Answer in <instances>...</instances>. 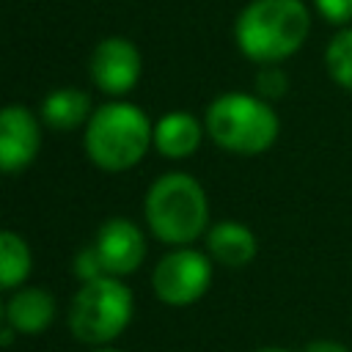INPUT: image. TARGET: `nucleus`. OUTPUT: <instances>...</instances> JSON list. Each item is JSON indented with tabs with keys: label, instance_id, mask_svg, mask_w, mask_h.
Instances as JSON below:
<instances>
[{
	"label": "nucleus",
	"instance_id": "f257e3e1",
	"mask_svg": "<svg viewBox=\"0 0 352 352\" xmlns=\"http://www.w3.org/2000/svg\"><path fill=\"white\" fill-rule=\"evenodd\" d=\"M308 33L311 11L302 0H250L234 22L239 52L258 66L292 58Z\"/></svg>",
	"mask_w": 352,
	"mask_h": 352
},
{
	"label": "nucleus",
	"instance_id": "f03ea898",
	"mask_svg": "<svg viewBox=\"0 0 352 352\" xmlns=\"http://www.w3.org/2000/svg\"><path fill=\"white\" fill-rule=\"evenodd\" d=\"M82 146L99 170L121 173L135 168L154 146V124L138 104L110 99L85 121Z\"/></svg>",
	"mask_w": 352,
	"mask_h": 352
},
{
	"label": "nucleus",
	"instance_id": "7ed1b4c3",
	"mask_svg": "<svg viewBox=\"0 0 352 352\" xmlns=\"http://www.w3.org/2000/svg\"><path fill=\"white\" fill-rule=\"evenodd\" d=\"M148 231L165 245H192L209 231V198L201 182L190 173L170 170L157 176L143 198Z\"/></svg>",
	"mask_w": 352,
	"mask_h": 352
},
{
	"label": "nucleus",
	"instance_id": "20e7f679",
	"mask_svg": "<svg viewBox=\"0 0 352 352\" xmlns=\"http://www.w3.org/2000/svg\"><path fill=\"white\" fill-rule=\"evenodd\" d=\"M204 126L212 143L242 157L272 148L280 135V118L272 102L245 91H226L214 96L204 113Z\"/></svg>",
	"mask_w": 352,
	"mask_h": 352
},
{
	"label": "nucleus",
	"instance_id": "39448f33",
	"mask_svg": "<svg viewBox=\"0 0 352 352\" xmlns=\"http://www.w3.org/2000/svg\"><path fill=\"white\" fill-rule=\"evenodd\" d=\"M132 289L118 275H99L80 283L69 305V330L85 346L116 341L132 322Z\"/></svg>",
	"mask_w": 352,
	"mask_h": 352
},
{
	"label": "nucleus",
	"instance_id": "423d86ee",
	"mask_svg": "<svg viewBox=\"0 0 352 352\" xmlns=\"http://www.w3.org/2000/svg\"><path fill=\"white\" fill-rule=\"evenodd\" d=\"M209 283H212V256L190 245H179L168 250L151 272V289L157 300L170 308H187L198 302L206 294Z\"/></svg>",
	"mask_w": 352,
	"mask_h": 352
},
{
	"label": "nucleus",
	"instance_id": "0eeeda50",
	"mask_svg": "<svg viewBox=\"0 0 352 352\" xmlns=\"http://www.w3.org/2000/svg\"><path fill=\"white\" fill-rule=\"evenodd\" d=\"M140 69V52L124 36L102 38L88 58V74L94 85L107 96H126L138 85Z\"/></svg>",
	"mask_w": 352,
	"mask_h": 352
},
{
	"label": "nucleus",
	"instance_id": "6e6552de",
	"mask_svg": "<svg viewBox=\"0 0 352 352\" xmlns=\"http://www.w3.org/2000/svg\"><path fill=\"white\" fill-rule=\"evenodd\" d=\"M41 116L25 104L0 107V173H22L41 151Z\"/></svg>",
	"mask_w": 352,
	"mask_h": 352
},
{
	"label": "nucleus",
	"instance_id": "1a4fd4ad",
	"mask_svg": "<svg viewBox=\"0 0 352 352\" xmlns=\"http://www.w3.org/2000/svg\"><path fill=\"white\" fill-rule=\"evenodd\" d=\"M94 248L104 264L107 275H132L146 258V236L138 223L126 217H110L99 226Z\"/></svg>",
	"mask_w": 352,
	"mask_h": 352
},
{
	"label": "nucleus",
	"instance_id": "9d476101",
	"mask_svg": "<svg viewBox=\"0 0 352 352\" xmlns=\"http://www.w3.org/2000/svg\"><path fill=\"white\" fill-rule=\"evenodd\" d=\"M55 297L41 286H19L6 302V324L22 336L44 333L55 322Z\"/></svg>",
	"mask_w": 352,
	"mask_h": 352
},
{
	"label": "nucleus",
	"instance_id": "9b49d317",
	"mask_svg": "<svg viewBox=\"0 0 352 352\" xmlns=\"http://www.w3.org/2000/svg\"><path fill=\"white\" fill-rule=\"evenodd\" d=\"M204 121L187 110H170L154 121V148L168 160H184L198 151L204 140Z\"/></svg>",
	"mask_w": 352,
	"mask_h": 352
},
{
	"label": "nucleus",
	"instance_id": "f8f14e48",
	"mask_svg": "<svg viewBox=\"0 0 352 352\" xmlns=\"http://www.w3.org/2000/svg\"><path fill=\"white\" fill-rule=\"evenodd\" d=\"M206 250L223 267H245L256 258V234L239 220H220L206 231Z\"/></svg>",
	"mask_w": 352,
	"mask_h": 352
},
{
	"label": "nucleus",
	"instance_id": "ddd939ff",
	"mask_svg": "<svg viewBox=\"0 0 352 352\" xmlns=\"http://www.w3.org/2000/svg\"><path fill=\"white\" fill-rule=\"evenodd\" d=\"M94 107H91V96L82 88L66 85V88H55L41 99L38 116L44 121V126L50 129H77L91 118Z\"/></svg>",
	"mask_w": 352,
	"mask_h": 352
},
{
	"label": "nucleus",
	"instance_id": "4468645a",
	"mask_svg": "<svg viewBox=\"0 0 352 352\" xmlns=\"http://www.w3.org/2000/svg\"><path fill=\"white\" fill-rule=\"evenodd\" d=\"M33 270L30 245L11 228H0V289H19Z\"/></svg>",
	"mask_w": 352,
	"mask_h": 352
},
{
	"label": "nucleus",
	"instance_id": "2eb2a0df",
	"mask_svg": "<svg viewBox=\"0 0 352 352\" xmlns=\"http://www.w3.org/2000/svg\"><path fill=\"white\" fill-rule=\"evenodd\" d=\"M324 66L330 80L352 94V28H341L324 50Z\"/></svg>",
	"mask_w": 352,
	"mask_h": 352
},
{
	"label": "nucleus",
	"instance_id": "dca6fc26",
	"mask_svg": "<svg viewBox=\"0 0 352 352\" xmlns=\"http://www.w3.org/2000/svg\"><path fill=\"white\" fill-rule=\"evenodd\" d=\"M286 91H289V80L278 69V63H264L258 77H256V94L261 99H267V102H278Z\"/></svg>",
	"mask_w": 352,
	"mask_h": 352
},
{
	"label": "nucleus",
	"instance_id": "f3484780",
	"mask_svg": "<svg viewBox=\"0 0 352 352\" xmlns=\"http://www.w3.org/2000/svg\"><path fill=\"white\" fill-rule=\"evenodd\" d=\"M74 275L80 278V283L94 280V278H99V275H107V272H104V264H102V258H99V250H96L94 245L77 250V256H74Z\"/></svg>",
	"mask_w": 352,
	"mask_h": 352
},
{
	"label": "nucleus",
	"instance_id": "a211bd4d",
	"mask_svg": "<svg viewBox=\"0 0 352 352\" xmlns=\"http://www.w3.org/2000/svg\"><path fill=\"white\" fill-rule=\"evenodd\" d=\"M314 8L330 25L344 28L352 22V0H314Z\"/></svg>",
	"mask_w": 352,
	"mask_h": 352
},
{
	"label": "nucleus",
	"instance_id": "6ab92c4d",
	"mask_svg": "<svg viewBox=\"0 0 352 352\" xmlns=\"http://www.w3.org/2000/svg\"><path fill=\"white\" fill-rule=\"evenodd\" d=\"M302 352H349V346H344L341 341H333V338H314L305 344Z\"/></svg>",
	"mask_w": 352,
	"mask_h": 352
},
{
	"label": "nucleus",
	"instance_id": "aec40b11",
	"mask_svg": "<svg viewBox=\"0 0 352 352\" xmlns=\"http://www.w3.org/2000/svg\"><path fill=\"white\" fill-rule=\"evenodd\" d=\"M88 352H124V349H116V346L104 344V346H88Z\"/></svg>",
	"mask_w": 352,
	"mask_h": 352
},
{
	"label": "nucleus",
	"instance_id": "412c9836",
	"mask_svg": "<svg viewBox=\"0 0 352 352\" xmlns=\"http://www.w3.org/2000/svg\"><path fill=\"white\" fill-rule=\"evenodd\" d=\"M256 352H292V349H283V346H264V349H256Z\"/></svg>",
	"mask_w": 352,
	"mask_h": 352
},
{
	"label": "nucleus",
	"instance_id": "4be33fe9",
	"mask_svg": "<svg viewBox=\"0 0 352 352\" xmlns=\"http://www.w3.org/2000/svg\"><path fill=\"white\" fill-rule=\"evenodd\" d=\"M3 322H6V305L0 302V324H3Z\"/></svg>",
	"mask_w": 352,
	"mask_h": 352
}]
</instances>
